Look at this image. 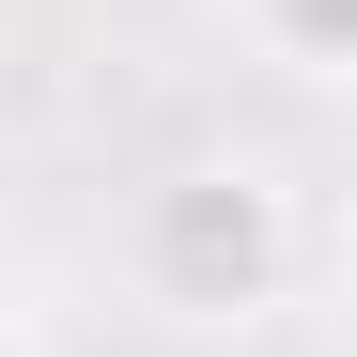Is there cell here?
<instances>
[{
  "instance_id": "3957f363",
  "label": "cell",
  "mask_w": 357,
  "mask_h": 357,
  "mask_svg": "<svg viewBox=\"0 0 357 357\" xmlns=\"http://www.w3.org/2000/svg\"><path fill=\"white\" fill-rule=\"evenodd\" d=\"M0 357H31V326H16V311H0Z\"/></svg>"
},
{
  "instance_id": "6da1fadb",
  "label": "cell",
  "mask_w": 357,
  "mask_h": 357,
  "mask_svg": "<svg viewBox=\"0 0 357 357\" xmlns=\"http://www.w3.org/2000/svg\"><path fill=\"white\" fill-rule=\"evenodd\" d=\"M125 264L171 326H249L295 295V187L249 155H202V171H171V187H140L125 218Z\"/></svg>"
},
{
  "instance_id": "7a4b0ae2",
  "label": "cell",
  "mask_w": 357,
  "mask_h": 357,
  "mask_svg": "<svg viewBox=\"0 0 357 357\" xmlns=\"http://www.w3.org/2000/svg\"><path fill=\"white\" fill-rule=\"evenodd\" d=\"M233 16H249V47L280 78H342L357 63V0H233Z\"/></svg>"
}]
</instances>
